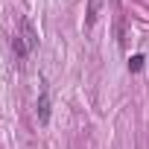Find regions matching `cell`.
I'll return each instance as SVG.
<instances>
[{
	"label": "cell",
	"mask_w": 149,
	"mask_h": 149,
	"mask_svg": "<svg viewBox=\"0 0 149 149\" xmlns=\"http://www.w3.org/2000/svg\"><path fill=\"white\" fill-rule=\"evenodd\" d=\"M35 114H38V123H41V126L50 123V94H47V88L41 91V97H38V102H35Z\"/></svg>",
	"instance_id": "obj_1"
},
{
	"label": "cell",
	"mask_w": 149,
	"mask_h": 149,
	"mask_svg": "<svg viewBox=\"0 0 149 149\" xmlns=\"http://www.w3.org/2000/svg\"><path fill=\"white\" fill-rule=\"evenodd\" d=\"M21 38H24V44L29 47V53H32V50L38 47V35H35V29H32V24H29L26 18L21 21Z\"/></svg>",
	"instance_id": "obj_2"
},
{
	"label": "cell",
	"mask_w": 149,
	"mask_h": 149,
	"mask_svg": "<svg viewBox=\"0 0 149 149\" xmlns=\"http://www.w3.org/2000/svg\"><path fill=\"white\" fill-rule=\"evenodd\" d=\"M12 50H15V56H18L21 61H24V58L29 56V47L24 44V38H21V35H15V38H12Z\"/></svg>",
	"instance_id": "obj_3"
},
{
	"label": "cell",
	"mask_w": 149,
	"mask_h": 149,
	"mask_svg": "<svg viewBox=\"0 0 149 149\" xmlns=\"http://www.w3.org/2000/svg\"><path fill=\"white\" fill-rule=\"evenodd\" d=\"M143 61H146V58H143L140 53H134V56L129 58V70H132V73H137V70H143Z\"/></svg>",
	"instance_id": "obj_4"
}]
</instances>
